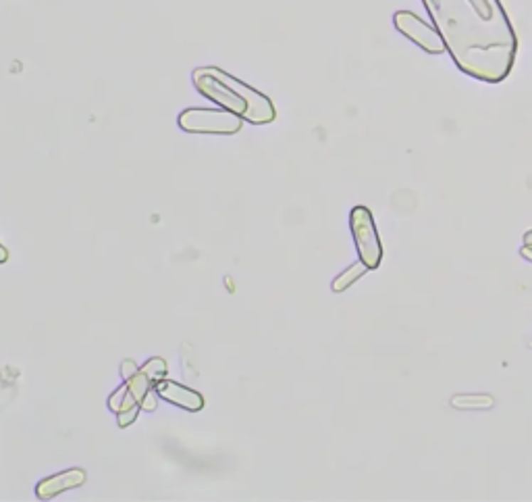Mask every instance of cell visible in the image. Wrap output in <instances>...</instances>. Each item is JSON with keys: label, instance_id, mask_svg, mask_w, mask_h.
Here are the masks:
<instances>
[{"label": "cell", "instance_id": "3", "mask_svg": "<svg viewBox=\"0 0 532 502\" xmlns=\"http://www.w3.org/2000/svg\"><path fill=\"white\" fill-rule=\"evenodd\" d=\"M177 125L187 134H214L233 136L243 125V119L225 109H186L179 113Z\"/></svg>", "mask_w": 532, "mask_h": 502}, {"label": "cell", "instance_id": "6", "mask_svg": "<svg viewBox=\"0 0 532 502\" xmlns=\"http://www.w3.org/2000/svg\"><path fill=\"white\" fill-rule=\"evenodd\" d=\"M154 390L159 394L162 400L179 407V409H186L189 413H198L204 409V396L200 392L191 390V388H186L177 382H171L166 377H162L160 382L154 384Z\"/></svg>", "mask_w": 532, "mask_h": 502}, {"label": "cell", "instance_id": "4", "mask_svg": "<svg viewBox=\"0 0 532 502\" xmlns=\"http://www.w3.org/2000/svg\"><path fill=\"white\" fill-rule=\"evenodd\" d=\"M349 229H351L360 261L368 269H376L383 261V246H381V238H378L371 209L353 206L349 213Z\"/></svg>", "mask_w": 532, "mask_h": 502}, {"label": "cell", "instance_id": "10", "mask_svg": "<svg viewBox=\"0 0 532 502\" xmlns=\"http://www.w3.org/2000/svg\"><path fill=\"white\" fill-rule=\"evenodd\" d=\"M166 361L164 359H160V357H154V359H148L146 363H144V367H142V371L146 373V377L152 382V384H156V382H160L164 375H166Z\"/></svg>", "mask_w": 532, "mask_h": 502}, {"label": "cell", "instance_id": "1", "mask_svg": "<svg viewBox=\"0 0 532 502\" xmlns=\"http://www.w3.org/2000/svg\"><path fill=\"white\" fill-rule=\"evenodd\" d=\"M455 67L484 84L511 73L518 38L499 0H422Z\"/></svg>", "mask_w": 532, "mask_h": 502}, {"label": "cell", "instance_id": "13", "mask_svg": "<svg viewBox=\"0 0 532 502\" xmlns=\"http://www.w3.org/2000/svg\"><path fill=\"white\" fill-rule=\"evenodd\" d=\"M9 261V251L4 244H0V263H6Z\"/></svg>", "mask_w": 532, "mask_h": 502}, {"label": "cell", "instance_id": "5", "mask_svg": "<svg viewBox=\"0 0 532 502\" xmlns=\"http://www.w3.org/2000/svg\"><path fill=\"white\" fill-rule=\"evenodd\" d=\"M393 26L401 36H405L408 40H412L416 46H420L428 55H443L445 53V44L439 36V31L422 21L418 15L410 13V11H398L393 15Z\"/></svg>", "mask_w": 532, "mask_h": 502}, {"label": "cell", "instance_id": "11", "mask_svg": "<svg viewBox=\"0 0 532 502\" xmlns=\"http://www.w3.org/2000/svg\"><path fill=\"white\" fill-rule=\"evenodd\" d=\"M156 390L152 388V390L148 392L146 396H144V400H142V404H139V411H148V413H152V411H156V407H159V400H156Z\"/></svg>", "mask_w": 532, "mask_h": 502}, {"label": "cell", "instance_id": "14", "mask_svg": "<svg viewBox=\"0 0 532 502\" xmlns=\"http://www.w3.org/2000/svg\"><path fill=\"white\" fill-rule=\"evenodd\" d=\"M524 246H532V229L528 234H524Z\"/></svg>", "mask_w": 532, "mask_h": 502}, {"label": "cell", "instance_id": "8", "mask_svg": "<svg viewBox=\"0 0 532 502\" xmlns=\"http://www.w3.org/2000/svg\"><path fill=\"white\" fill-rule=\"evenodd\" d=\"M495 404V398L489 394H455L452 398L453 409H491Z\"/></svg>", "mask_w": 532, "mask_h": 502}, {"label": "cell", "instance_id": "9", "mask_svg": "<svg viewBox=\"0 0 532 502\" xmlns=\"http://www.w3.org/2000/svg\"><path fill=\"white\" fill-rule=\"evenodd\" d=\"M368 271H371V269H368L362 261L353 263L351 267H347L346 271H341L337 278L333 279V283H331L333 292H344V290H347L349 286H353V283L362 278V276H366Z\"/></svg>", "mask_w": 532, "mask_h": 502}, {"label": "cell", "instance_id": "7", "mask_svg": "<svg viewBox=\"0 0 532 502\" xmlns=\"http://www.w3.org/2000/svg\"><path fill=\"white\" fill-rule=\"evenodd\" d=\"M87 475L81 467H73V469H67V471H60V474L50 475V477H44L38 486H36V496L40 501H53L58 494L67 492V490H75L85 483Z\"/></svg>", "mask_w": 532, "mask_h": 502}, {"label": "cell", "instance_id": "12", "mask_svg": "<svg viewBox=\"0 0 532 502\" xmlns=\"http://www.w3.org/2000/svg\"><path fill=\"white\" fill-rule=\"evenodd\" d=\"M137 371H139V367L135 365V361H123V363H121V377H123V382L133 377Z\"/></svg>", "mask_w": 532, "mask_h": 502}, {"label": "cell", "instance_id": "2", "mask_svg": "<svg viewBox=\"0 0 532 502\" xmlns=\"http://www.w3.org/2000/svg\"><path fill=\"white\" fill-rule=\"evenodd\" d=\"M191 80L204 98L213 100L225 111L238 115L243 121L266 125L277 119V109L266 94L243 84L220 67H198L191 73Z\"/></svg>", "mask_w": 532, "mask_h": 502}]
</instances>
